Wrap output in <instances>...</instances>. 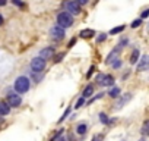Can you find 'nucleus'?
I'll list each match as a JSON object with an SVG mask.
<instances>
[{
	"instance_id": "31",
	"label": "nucleus",
	"mask_w": 149,
	"mask_h": 141,
	"mask_svg": "<svg viewBox=\"0 0 149 141\" xmlns=\"http://www.w3.org/2000/svg\"><path fill=\"white\" fill-rule=\"evenodd\" d=\"M74 43H76V38H72V40H70V43H69V46H67V47H73V46H74Z\"/></svg>"
},
{
	"instance_id": "13",
	"label": "nucleus",
	"mask_w": 149,
	"mask_h": 141,
	"mask_svg": "<svg viewBox=\"0 0 149 141\" xmlns=\"http://www.w3.org/2000/svg\"><path fill=\"white\" fill-rule=\"evenodd\" d=\"M9 112H10V107L8 106V103L0 102V115H2V116H6V115H9Z\"/></svg>"
},
{
	"instance_id": "29",
	"label": "nucleus",
	"mask_w": 149,
	"mask_h": 141,
	"mask_svg": "<svg viewBox=\"0 0 149 141\" xmlns=\"http://www.w3.org/2000/svg\"><path fill=\"white\" fill-rule=\"evenodd\" d=\"M94 70H95V68H94V66H91V68H89V72L86 74V78H91V75L94 74Z\"/></svg>"
},
{
	"instance_id": "3",
	"label": "nucleus",
	"mask_w": 149,
	"mask_h": 141,
	"mask_svg": "<svg viewBox=\"0 0 149 141\" xmlns=\"http://www.w3.org/2000/svg\"><path fill=\"white\" fill-rule=\"evenodd\" d=\"M44 68H45V60H44V59H41V57H34V59L31 60V70H32V72L40 74V72H42V70H44Z\"/></svg>"
},
{
	"instance_id": "21",
	"label": "nucleus",
	"mask_w": 149,
	"mask_h": 141,
	"mask_svg": "<svg viewBox=\"0 0 149 141\" xmlns=\"http://www.w3.org/2000/svg\"><path fill=\"white\" fill-rule=\"evenodd\" d=\"M84 103H85V99H84V97H81V99H78V102H76V106H74V107H76V109H79V107H82V106H84Z\"/></svg>"
},
{
	"instance_id": "36",
	"label": "nucleus",
	"mask_w": 149,
	"mask_h": 141,
	"mask_svg": "<svg viewBox=\"0 0 149 141\" xmlns=\"http://www.w3.org/2000/svg\"><path fill=\"white\" fill-rule=\"evenodd\" d=\"M140 141H146V138H145V137H143V138H142V140H140Z\"/></svg>"
},
{
	"instance_id": "26",
	"label": "nucleus",
	"mask_w": 149,
	"mask_h": 141,
	"mask_svg": "<svg viewBox=\"0 0 149 141\" xmlns=\"http://www.w3.org/2000/svg\"><path fill=\"white\" fill-rule=\"evenodd\" d=\"M105 40H107V34H104V32H102V34H100V37L97 38V41H98V43H101V41H105Z\"/></svg>"
},
{
	"instance_id": "8",
	"label": "nucleus",
	"mask_w": 149,
	"mask_h": 141,
	"mask_svg": "<svg viewBox=\"0 0 149 141\" xmlns=\"http://www.w3.org/2000/svg\"><path fill=\"white\" fill-rule=\"evenodd\" d=\"M54 53H56L54 47H45V49H42V50L40 51V57L45 60V59H50Z\"/></svg>"
},
{
	"instance_id": "34",
	"label": "nucleus",
	"mask_w": 149,
	"mask_h": 141,
	"mask_svg": "<svg viewBox=\"0 0 149 141\" xmlns=\"http://www.w3.org/2000/svg\"><path fill=\"white\" fill-rule=\"evenodd\" d=\"M8 3V0H0V6H5Z\"/></svg>"
},
{
	"instance_id": "28",
	"label": "nucleus",
	"mask_w": 149,
	"mask_h": 141,
	"mask_svg": "<svg viewBox=\"0 0 149 141\" xmlns=\"http://www.w3.org/2000/svg\"><path fill=\"white\" fill-rule=\"evenodd\" d=\"M148 15H149V9H145V11L142 12V18H140V19H145V18H148Z\"/></svg>"
},
{
	"instance_id": "20",
	"label": "nucleus",
	"mask_w": 149,
	"mask_h": 141,
	"mask_svg": "<svg viewBox=\"0 0 149 141\" xmlns=\"http://www.w3.org/2000/svg\"><path fill=\"white\" fill-rule=\"evenodd\" d=\"M100 121H101V123H104V125H108V123H110V119L107 118L105 113H100Z\"/></svg>"
},
{
	"instance_id": "30",
	"label": "nucleus",
	"mask_w": 149,
	"mask_h": 141,
	"mask_svg": "<svg viewBox=\"0 0 149 141\" xmlns=\"http://www.w3.org/2000/svg\"><path fill=\"white\" fill-rule=\"evenodd\" d=\"M102 96H104V94H102V93H101V94H98V96H95V97H94V99H91V102H89V103H92V102H95V100H98V99H101V97H102Z\"/></svg>"
},
{
	"instance_id": "16",
	"label": "nucleus",
	"mask_w": 149,
	"mask_h": 141,
	"mask_svg": "<svg viewBox=\"0 0 149 141\" xmlns=\"http://www.w3.org/2000/svg\"><path fill=\"white\" fill-rule=\"evenodd\" d=\"M92 93H94V87H92V85H88V87L84 90V93H82V94H84V99H85V97H91Z\"/></svg>"
},
{
	"instance_id": "17",
	"label": "nucleus",
	"mask_w": 149,
	"mask_h": 141,
	"mask_svg": "<svg viewBox=\"0 0 149 141\" xmlns=\"http://www.w3.org/2000/svg\"><path fill=\"white\" fill-rule=\"evenodd\" d=\"M108 94H110V97H113V99H114V97H118V94H120V88H118V87H113V88L110 90Z\"/></svg>"
},
{
	"instance_id": "33",
	"label": "nucleus",
	"mask_w": 149,
	"mask_h": 141,
	"mask_svg": "<svg viewBox=\"0 0 149 141\" xmlns=\"http://www.w3.org/2000/svg\"><path fill=\"white\" fill-rule=\"evenodd\" d=\"M13 3H15L16 6H22V2H21V0H13Z\"/></svg>"
},
{
	"instance_id": "35",
	"label": "nucleus",
	"mask_w": 149,
	"mask_h": 141,
	"mask_svg": "<svg viewBox=\"0 0 149 141\" xmlns=\"http://www.w3.org/2000/svg\"><path fill=\"white\" fill-rule=\"evenodd\" d=\"M0 25H3V16L0 15Z\"/></svg>"
},
{
	"instance_id": "27",
	"label": "nucleus",
	"mask_w": 149,
	"mask_h": 141,
	"mask_svg": "<svg viewBox=\"0 0 149 141\" xmlns=\"http://www.w3.org/2000/svg\"><path fill=\"white\" fill-rule=\"evenodd\" d=\"M111 66H113V68H114V69H118V68H120V66H121V62H120V60H118V59H117V60H116V62H113V63H111Z\"/></svg>"
},
{
	"instance_id": "32",
	"label": "nucleus",
	"mask_w": 149,
	"mask_h": 141,
	"mask_svg": "<svg viewBox=\"0 0 149 141\" xmlns=\"http://www.w3.org/2000/svg\"><path fill=\"white\" fill-rule=\"evenodd\" d=\"M76 3H78L79 6H81V5H86V3H88V0H78Z\"/></svg>"
},
{
	"instance_id": "4",
	"label": "nucleus",
	"mask_w": 149,
	"mask_h": 141,
	"mask_svg": "<svg viewBox=\"0 0 149 141\" xmlns=\"http://www.w3.org/2000/svg\"><path fill=\"white\" fill-rule=\"evenodd\" d=\"M21 104H22V99L19 94H13V93L8 94V106L9 107H19Z\"/></svg>"
},
{
	"instance_id": "9",
	"label": "nucleus",
	"mask_w": 149,
	"mask_h": 141,
	"mask_svg": "<svg viewBox=\"0 0 149 141\" xmlns=\"http://www.w3.org/2000/svg\"><path fill=\"white\" fill-rule=\"evenodd\" d=\"M137 70L139 72H145V70H148V56H142L140 57V62L137 63Z\"/></svg>"
},
{
	"instance_id": "5",
	"label": "nucleus",
	"mask_w": 149,
	"mask_h": 141,
	"mask_svg": "<svg viewBox=\"0 0 149 141\" xmlns=\"http://www.w3.org/2000/svg\"><path fill=\"white\" fill-rule=\"evenodd\" d=\"M97 82H100L101 85H113L114 84V78L111 75H105V74H100L97 77Z\"/></svg>"
},
{
	"instance_id": "7",
	"label": "nucleus",
	"mask_w": 149,
	"mask_h": 141,
	"mask_svg": "<svg viewBox=\"0 0 149 141\" xmlns=\"http://www.w3.org/2000/svg\"><path fill=\"white\" fill-rule=\"evenodd\" d=\"M50 37H51L53 40H61V38L64 37V30L60 28V27H53V28L50 30Z\"/></svg>"
},
{
	"instance_id": "12",
	"label": "nucleus",
	"mask_w": 149,
	"mask_h": 141,
	"mask_svg": "<svg viewBox=\"0 0 149 141\" xmlns=\"http://www.w3.org/2000/svg\"><path fill=\"white\" fill-rule=\"evenodd\" d=\"M130 100H132V94L123 96V97H121V99H120V100L117 102V109H121V107H123V106H124V104H126L127 102H130Z\"/></svg>"
},
{
	"instance_id": "2",
	"label": "nucleus",
	"mask_w": 149,
	"mask_h": 141,
	"mask_svg": "<svg viewBox=\"0 0 149 141\" xmlns=\"http://www.w3.org/2000/svg\"><path fill=\"white\" fill-rule=\"evenodd\" d=\"M57 27H60V28H69V27H72L73 25V18H72V15H69L67 12H61V13H58L57 15Z\"/></svg>"
},
{
	"instance_id": "6",
	"label": "nucleus",
	"mask_w": 149,
	"mask_h": 141,
	"mask_svg": "<svg viewBox=\"0 0 149 141\" xmlns=\"http://www.w3.org/2000/svg\"><path fill=\"white\" fill-rule=\"evenodd\" d=\"M66 8H67L69 15H70V13H72V15H79V13H81V6L74 2V0H72V2H67Z\"/></svg>"
},
{
	"instance_id": "1",
	"label": "nucleus",
	"mask_w": 149,
	"mask_h": 141,
	"mask_svg": "<svg viewBox=\"0 0 149 141\" xmlns=\"http://www.w3.org/2000/svg\"><path fill=\"white\" fill-rule=\"evenodd\" d=\"M13 87H15V91H16V93L24 94V93H26V91L29 90L31 82H29V80H28L26 77H18V78L15 80Z\"/></svg>"
},
{
	"instance_id": "18",
	"label": "nucleus",
	"mask_w": 149,
	"mask_h": 141,
	"mask_svg": "<svg viewBox=\"0 0 149 141\" xmlns=\"http://www.w3.org/2000/svg\"><path fill=\"white\" fill-rule=\"evenodd\" d=\"M124 28H126L124 25H120V27H116V28H113V30L110 31V34H111V35H116V34H120V32H121V31H123Z\"/></svg>"
},
{
	"instance_id": "23",
	"label": "nucleus",
	"mask_w": 149,
	"mask_h": 141,
	"mask_svg": "<svg viewBox=\"0 0 149 141\" xmlns=\"http://www.w3.org/2000/svg\"><path fill=\"white\" fill-rule=\"evenodd\" d=\"M64 57V53L61 51V53H58L57 56H56V59H54V63H58V62H61V59Z\"/></svg>"
},
{
	"instance_id": "14",
	"label": "nucleus",
	"mask_w": 149,
	"mask_h": 141,
	"mask_svg": "<svg viewBox=\"0 0 149 141\" xmlns=\"http://www.w3.org/2000/svg\"><path fill=\"white\" fill-rule=\"evenodd\" d=\"M139 56H140L139 49H134V50L132 51V54H130V63H136V62L139 60Z\"/></svg>"
},
{
	"instance_id": "15",
	"label": "nucleus",
	"mask_w": 149,
	"mask_h": 141,
	"mask_svg": "<svg viewBox=\"0 0 149 141\" xmlns=\"http://www.w3.org/2000/svg\"><path fill=\"white\" fill-rule=\"evenodd\" d=\"M86 129H88V125H86V123H81V125H78L76 132H78L79 135H84V134L86 132Z\"/></svg>"
},
{
	"instance_id": "10",
	"label": "nucleus",
	"mask_w": 149,
	"mask_h": 141,
	"mask_svg": "<svg viewBox=\"0 0 149 141\" xmlns=\"http://www.w3.org/2000/svg\"><path fill=\"white\" fill-rule=\"evenodd\" d=\"M120 47H117L116 50H113L108 56H107V59H105V63H111L113 60H117V56H118V53H120Z\"/></svg>"
},
{
	"instance_id": "25",
	"label": "nucleus",
	"mask_w": 149,
	"mask_h": 141,
	"mask_svg": "<svg viewBox=\"0 0 149 141\" xmlns=\"http://www.w3.org/2000/svg\"><path fill=\"white\" fill-rule=\"evenodd\" d=\"M142 24V19H134L133 22H132V28H136V27H139Z\"/></svg>"
},
{
	"instance_id": "24",
	"label": "nucleus",
	"mask_w": 149,
	"mask_h": 141,
	"mask_svg": "<svg viewBox=\"0 0 149 141\" xmlns=\"http://www.w3.org/2000/svg\"><path fill=\"white\" fill-rule=\"evenodd\" d=\"M69 113H70V109H69V107H67V109H66V112H64V113H63V116H61V118H60V119H58V122H63V121H64V119H66V118H67V116H69Z\"/></svg>"
},
{
	"instance_id": "22",
	"label": "nucleus",
	"mask_w": 149,
	"mask_h": 141,
	"mask_svg": "<svg viewBox=\"0 0 149 141\" xmlns=\"http://www.w3.org/2000/svg\"><path fill=\"white\" fill-rule=\"evenodd\" d=\"M92 141H104V135L102 134H95L94 138H92Z\"/></svg>"
},
{
	"instance_id": "11",
	"label": "nucleus",
	"mask_w": 149,
	"mask_h": 141,
	"mask_svg": "<svg viewBox=\"0 0 149 141\" xmlns=\"http://www.w3.org/2000/svg\"><path fill=\"white\" fill-rule=\"evenodd\" d=\"M94 35H95V31L91 30V28L82 30V31L79 32V37H82V38H91V37H94Z\"/></svg>"
},
{
	"instance_id": "19",
	"label": "nucleus",
	"mask_w": 149,
	"mask_h": 141,
	"mask_svg": "<svg viewBox=\"0 0 149 141\" xmlns=\"http://www.w3.org/2000/svg\"><path fill=\"white\" fill-rule=\"evenodd\" d=\"M148 128H149V121H145V122H143V126H142V135H143V137L148 135V131H149Z\"/></svg>"
}]
</instances>
